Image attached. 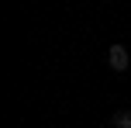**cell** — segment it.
I'll use <instances>...</instances> for the list:
<instances>
[{
	"label": "cell",
	"mask_w": 131,
	"mask_h": 128,
	"mask_svg": "<svg viewBox=\"0 0 131 128\" xmlns=\"http://www.w3.org/2000/svg\"><path fill=\"white\" fill-rule=\"evenodd\" d=\"M107 66L114 69V73H124V69L131 66V55L124 45H111V52H107Z\"/></svg>",
	"instance_id": "1"
},
{
	"label": "cell",
	"mask_w": 131,
	"mask_h": 128,
	"mask_svg": "<svg viewBox=\"0 0 131 128\" xmlns=\"http://www.w3.org/2000/svg\"><path fill=\"white\" fill-rule=\"evenodd\" d=\"M111 125H114V128H131V111H114Z\"/></svg>",
	"instance_id": "2"
}]
</instances>
